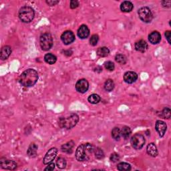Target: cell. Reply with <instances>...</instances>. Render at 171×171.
Returning a JSON list of instances; mask_svg holds the SVG:
<instances>
[{
	"mask_svg": "<svg viewBox=\"0 0 171 171\" xmlns=\"http://www.w3.org/2000/svg\"><path fill=\"white\" fill-rule=\"evenodd\" d=\"M38 74L34 69H28L21 73L19 78V82L24 87L34 86L38 80Z\"/></svg>",
	"mask_w": 171,
	"mask_h": 171,
	"instance_id": "6da1fadb",
	"label": "cell"
},
{
	"mask_svg": "<svg viewBox=\"0 0 171 171\" xmlns=\"http://www.w3.org/2000/svg\"><path fill=\"white\" fill-rule=\"evenodd\" d=\"M78 121L79 116L75 113H71L59 119V126L62 128L72 129L77 125Z\"/></svg>",
	"mask_w": 171,
	"mask_h": 171,
	"instance_id": "7a4b0ae2",
	"label": "cell"
},
{
	"mask_svg": "<svg viewBox=\"0 0 171 171\" xmlns=\"http://www.w3.org/2000/svg\"><path fill=\"white\" fill-rule=\"evenodd\" d=\"M35 16L34 10L31 7L24 6L19 11V18L24 23H30Z\"/></svg>",
	"mask_w": 171,
	"mask_h": 171,
	"instance_id": "3957f363",
	"label": "cell"
},
{
	"mask_svg": "<svg viewBox=\"0 0 171 171\" xmlns=\"http://www.w3.org/2000/svg\"><path fill=\"white\" fill-rule=\"evenodd\" d=\"M39 44L43 51H48L52 48L53 38L49 33H45L42 34L39 38Z\"/></svg>",
	"mask_w": 171,
	"mask_h": 171,
	"instance_id": "277c9868",
	"label": "cell"
},
{
	"mask_svg": "<svg viewBox=\"0 0 171 171\" xmlns=\"http://www.w3.org/2000/svg\"><path fill=\"white\" fill-rule=\"evenodd\" d=\"M138 13L140 19L144 23H150L153 19V14L147 7H143L139 9Z\"/></svg>",
	"mask_w": 171,
	"mask_h": 171,
	"instance_id": "5b68a950",
	"label": "cell"
},
{
	"mask_svg": "<svg viewBox=\"0 0 171 171\" xmlns=\"http://www.w3.org/2000/svg\"><path fill=\"white\" fill-rule=\"evenodd\" d=\"M145 144V139L141 134H136L131 139V144L136 150H140L144 147Z\"/></svg>",
	"mask_w": 171,
	"mask_h": 171,
	"instance_id": "8992f818",
	"label": "cell"
},
{
	"mask_svg": "<svg viewBox=\"0 0 171 171\" xmlns=\"http://www.w3.org/2000/svg\"><path fill=\"white\" fill-rule=\"evenodd\" d=\"M88 152L85 148V144L80 145L76 151V158L78 161H85L89 160Z\"/></svg>",
	"mask_w": 171,
	"mask_h": 171,
	"instance_id": "52a82bcc",
	"label": "cell"
},
{
	"mask_svg": "<svg viewBox=\"0 0 171 171\" xmlns=\"http://www.w3.org/2000/svg\"><path fill=\"white\" fill-rule=\"evenodd\" d=\"M58 153V150L56 148H52L47 152L46 154L43 158V164L44 165H48L52 162L54 159L56 158Z\"/></svg>",
	"mask_w": 171,
	"mask_h": 171,
	"instance_id": "ba28073f",
	"label": "cell"
},
{
	"mask_svg": "<svg viewBox=\"0 0 171 171\" xmlns=\"http://www.w3.org/2000/svg\"><path fill=\"white\" fill-rule=\"evenodd\" d=\"M89 88V83L86 79H80L76 84V89L78 92L84 94Z\"/></svg>",
	"mask_w": 171,
	"mask_h": 171,
	"instance_id": "9c48e42d",
	"label": "cell"
},
{
	"mask_svg": "<svg viewBox=\"0 0 171 171\" xmlns=\"http://www.w3.org/2000/svg\"><path fill=\"white\" fill-rule=\"evenodd\" d=\"M61 40L65 45H69L75 40V35L72 31H65L61 35Z\"/></svg>",
	"mask_w": 171,
	"mask_h": 171,
	"instance_id": "30bf717a",
	"label": "cell"
},
{
	"mask_svg": "<svg viewBox=\"0 0 171 171\" xmlns=\"http://www.w3.org/2000/svg\"><path fill=\"white\" fill-rule=\"evenodd\" d=\"M0 165L2 168L6 170H15L17 168V164L13 161L10 160H1Z\"/></svg>",
	"mask_w": 171,
	"mask_h": 171,
	"instance_id": "8fae6325",
	"label": "cell"
},
{
	"mask_svg": "<svg viewBox=\"0 0 171 171\" xmlns=\"http://www.w3.org/2000/svg\"><path fill=\"white\" fill-rule=\"evenodd\" d=\"M138 79V75L136 72H127L124 75V80L127 84H132Z\"/></svg>",
	"mask_w": 171,
	"mask_h": 171,
	"instance_id": "7c38bea8",
	"label": "cell"
},
{
	"mask_svg": "<svg viewBox=\"0 0 171 171\" xmlns=\"http://www.w3.org/2000/svg\"><path fill=\"white\" fill-rule=\"evenodd\" d=\"M155 128L156 130L157 131L158 133L159 134V136L161 137H162L164 136V135H165V134L166 132L167 126L165 122L161 121H157L155 125Z\"/></svg>",
	"mask_w": 171,
	"mask_h": 171,
	"instance_id": "4fadbf2b",
	"label": "cell"
},
{
	"mask_svg": "<svg viewBox=\"0 0 171 171\" xmlns=\"http://www.w3.org/2000/svg\"><path fill=\"white\" fill-rule=\"evenodd\" d=\"M78 35L80 39H86L90 35V30L86 25H82L78 30Z\"/></svg>",
	"mask_w": 171,
	"mask_h": 171,
	"instance_id": "5bb4252c",
	"label": "cell"
},
{
	"mask_svg": "<svg viewBox=\"0 0 171 171\" xmlns=\"http://www.w3.org/2000/svg\"><path fill=\"white\" fill-rule=\"evenodd\" d=\"M148 39L152 44H158L161 40V35L157 31L152 32L148 35Z\"/></svg>",
	"mask_w": 171,
	"mask_h": 171,
	"instance_id": "9a60e30c",
	"label": "cell"
},
{
	"mask_svg": "<svg viewBox=\"0 0 171 171\" xmlns=\"http://www.w3.org/2000/svg\"><path fill=\"white\" fill-rule=\"evenodd\" d=\"M134 47H135V49L138 52H145L148 50V46L146 41L143 40V39H140V40L135 43Z\"/></svg>",
	"mask_w": 171,
	"mask_h": 171,
	"instance_id": "2e32d148",
	"label": "cell"
},
{
	"mask_svg": "<svg viewBox=\"0 0 171 171\" xmlns=\"http://www.w3.org/2000/svg\"><path fill=\"white\" fill-rule=\"evenodd\" d=\"M12 54V48L9 46H3L1 50V52H0V58L2 60H7L9 57V56Z\"/></svg>",
	"mask_w": 171,
	"mask_h": 171,
	"instance_id": "e0dca14e",
	"label": "cell"
},
{
	"mask_svg": "<svg viewBox=\"0 0 171 171\" xmlns=\"http://www.w3.org/2000/svg\"><path fill=\"white\" fill-rule=\"evenodd\" d=\"M134 8V6L132 3L129 1L123 2L121 5V9L122 12L128 13L130 12Z\"/></svg>",
	"mask_w": 171,
	"mask_h": 171,
	"instance_id": "ac0fdd59",
	"label": "cell"
},
{
	"mask_svg": "<svg viewBox=\"0 0 171 171\" xmlns=\"http://www.w3.org/2000/svg\"><path fill=\"white\" fill-rule=\"evenodd\" d=\"M147 152L149 155L152 156V157H155V156L158 155L157 148H156V145L154 143H150L148 144L147 148Z\"/></svg>",
	"mask_w": 171,
	"mask_h": 171,
	"instance_id": "d6986e66",
	"label": "cell"
},
{
	"mask_svg": "<svg viewBox=\"0 0 171 171\" xmlns=\"http://www.w3.org/2000/svg\"><path fill=\"white\" fill-rule=\"evenodd\" d=\"M74 147V143L73 141H70L68 142V143L64 144V145H62L61 147V151L63 152H65V153H68V154H70L73 151V149Z\"/></svg>",
	"mask_w": 171,
	"mask_h": 171,
	"instance_id": "ffe728a7",
	"label": "cell"
},
{
	"mask_svg": "<svg viewBox=\"0 0 171 171\" xmlns=\"http://www.w3.org/2000/svg\"><path fill=\"white\" fill-rule=\"evenodd\" d=\"M37 151H38L37 145L34 143H32L28 149L27 154L30 156V157L34 158L36 156V154H37Z\"/></svg>",
	"mask_w": 171,
	"mask_h": 171,
	"instance_id": "44dd1931",
	"label": "cell"
},
{
	"mask_svg": "<svg viewBox=\"0 0 171 171\" xmlns=\"http://www.w3.org/2000/svg\"><path fill=\"white\" fill-rule=\"evenodd\" d=\"M44 60L47 64L52 65L54 64L57 61V58L56 57V56H54V54L49 53L47 54L44 56Z\"/></svg>",
	"mask_w": 171,
	"mask_h": 171,
	"instance_id": "7402d4cb",
	"label": "cell"
},
{
	"mask_svg": "<svg viewBox=\"0 0 171 171\" xmlns=\"http://www.w3.org/2000/svg\"><path fill=\"white\" fill-rule=\"evenodd\" d=\"M96 54L98 56L102 58L107 57L110 54V50L106 47H102V48H99L97 50Z\"/></svg>",
	"mask_w": 171,
	"mask_h": 171,
	"instance_id": "603a6c76",
	"label": "cell"
},
{
	"mask_svg": "<svg viewBox=\"0 0 171 171\" xmlns=\"http://www.w3.org/2000/svg\"><path fill=\"white\" fill-rule=\"evenodd\" d=\"M114 82L111 79H108L104 83V89L108 92H111L114 88Z\"/></svg>",
	"mask_w": 171,
	"mask_h": 171,
	"instance_id": "cb8c5ba5",
	"label": "cell"
},
{
	"mask_svg": "<svg viewBox=\"0 0 171 171\" xmlns=\"http://www.w3.org/2000/svg\"><path fill=\"white\" fill-rule=\"evenodd\" d=\"M131 134V129L128 126H124L121 130V136L125 139H128Z\"/></svg>",
	"mask_w": 171,
	"mask_h": 171,
	"instance_id": "d4e9b609",
	"label": "cell"
},
{
	"mask_svg": "<svg viewBox=\"0 0 171 171\" xmlns=\"http://www.w3.org/2000/svg\"><path fill=\"white\" fill-rule=\"evenodd\" d=\"M88 100L90 103L93 104H96L99 103L100 101V97L99 95H98L96 94H93L88 97Z\"/></svg>",
	"mask_w": 171,
	"mask_h": 171,
	"instance_id": "484cf974",
	"label": "cell"
},
{
	"mask_svg": "<svg viewBox=\"0 0 171 171\" xmlns=\"http://www.w3.org/2000/svg\"><path fill=\"white\" fill-rule=\"evenodd\" d=\"M117 169L120 171H128L131 170V166L128 163L121 162L118 164Z\"/></svg>",
	"mask_w": 171,
	"mask_h": 171,
	"instance_id": "4316f807",
	"label": "cell"
},
{
	"mask_svg": "<svg viewBox=\"0 0 171 171\" xmlns=\"http://www.w3.org/2000/svg\"><path fill=\"white\" fill-rule=\"evenodd\" d=\"M112 136L116 140H119L121 137V130L118 127H115L112 130Z\"/></svg>",
	"mask_w": 171,
	"mask_h": 171,
	"instance_id": "83f0119b",
	"label": "cell"
},
{
	"mask_svg": "<svg viewBox=\"0 0 171 171\" xmlns=\"http://www.w3.org/2000/svg\"><path fill=\"white\" fill-rule=\"evenodd\" d=\"M115 60L116 62L121 64H125L127 61V58L125 55H123V54H119L115 56Z\"/></svg>",
	"mask_w": 171,
	"mask_h": 171,
	"instance_id": "f1b7e54d",
	"label": "cell"
},
{
	"mask_svg": "<svg viewBox=\"0 0 171 171\" xmlns=\"http://www.w3.org/2000/svg\"><path fill=\"white\" fill-rule=\"evenodd\" d=\"M56 165L60 169H64L66 166V161L62 157H59L56 161Z\"/></svg>",
	"mask_w": 171,
	"mask_h": 171,
	"instance_id": "f546056e",
	"label": "cell"
},
{
	"mask_svg": "<svg viewBox=\"0 0 171 171\" xmlns=\"http://www.w3.org/2000/svg\"><path fill=\"white\" fill-rule=\"evenodd\" d=\"M170 109L169 108H165L163 109V110L161 112V116L163 118L169 119L170 118Z\"/></svg>",
	"mask_w": 171,
	"mask_h": 171,
	"instance_id": "4dcf8cb0",
	"label": "cell"
},
{
	"mask_svg": "<svg viewBox=\"0 0 171 171\" xmlns=\"http://www.w3.org/2000/svg\"><path fill=\"white\" fill-rule=\"evenodd\" d=\"M104 67L108 71H113L115 68L114 64L111 61H108L104 63Z\"/></svg>",
	"mask_w": 171,
	"mask_h": 171,
	"instance_id": "1f68e13d",
	"label": "cell"
},
{
	"mask_svg": "<svg viewBox=\"0 0 171 171\" xmlns=\"http://www.w3.org/2000/svg\"><path fill=\"white\" fill-rule=\"evenodd\" d=\"M98 40H99V37H98V35L97 34L92 35L90 39V45H92V46H96Z\"/></svg>",
	"mask_w": 171,
	"mask_h": 171,
	"instance_id": "d6a6232c",
	"label": "cell"
},
{
	"mask_svg": "<svg viewBox=\"0 0 171 171\" xmlns=\"http://www.w3.org/2000/svg\"><path fill=\"white\" fill-rule=\"evenodd\" d=\"M94 152H95V156H96V158L102 159V158H104V152L101 148H97L96 150H94Z\"/></svg>",
	"mask_w": 171,
	"mask_h": 171,
	"instance_id": "836d02e7",
	"label": "cell"
},
{
	"mask_svg": "<svg viewBox=\"0 0 171 171\" xmlns=\"http://www.w3.org/2000/svg\"><path fill=\"white\" fill-rule=\"evenodd\" d=\"M110 161L113 162H116L120 161V156L118 154L116 153H113L110 155Z\"/></svg>",
	"mask_w": 171,
	"mask_h": 171,
	"instance_id": "e575fe53",
	"label": "cell"
},
{
	"mask_svg": "<svg viewBox=\"0 0 171 171\" xmlns=\"http://www.w3.org/2000/svg\"><path fill=\"white\" fill-rule=\"evenodd\" d=\"M79 6V2L76 0H72L70 1V8L71 9H76Z\"/></svg>",
	"mask_w": 171,
	"mask_h": 171,
	"instance_id": "d590c367",
	"label": "cell"
},
{
	"mask_svg": "<svg viewBox=\"0 0 171 171\" xmlns=\"http://www.w3.org/2000/svg\"><path fill=\"white\" fill-rule=\"evenodd\" d=\"M54 169H55V164L51 162L48 164V166L45 168L44 170H53Z\"/></svg>",
	"mask_w": 171,
	"mask_h": 171,
	"instance_id": "8d00e7d4",
	"label": "cell"
},
{
	"mask_svg": "<svg viewBox=\"0 0 171 171\" xmlns=\"http://www.w3.org/2000/svg\"><path fill=\"white\" fill-rule=\"evenodd\" d=\"M165 37L167 39V41H168V42L170 43H171V41H170V38H171V33H170V31H166L165 32Z\"/></svg>",
	"mask_w": 171,
	"mask_h": 171,
	"instance_id": "74e56055",
	"label": "cell"
},
{
	"mask_svg": "<svg viewBox=\"0 0 171 171\" xmlns=\"http://www.w3.org/2000/svg\"><path fill=\"white\" fill-rule=\"evenodd\" d=\"M46 3L50 6H54L59 3V1L58 0H57V1H56V0H54V1L53 0H50V1H46Z\"/></svg>",
	"mask_w": 171,
	"mask_h": 171,
	"instance_id": "f35d334b",
	"label": "cell"
},
{
	"mask_svg": "<svg viewBox=\"0 0 171 171\" xmlns=\"http://www.w3.org/2000/svg\"><path fill=\"white\" fill-rule=\"evenodd\" d=\"M170 1H163L162 2V6L165 8H170Z\"/></svg>",
	"mask_w": 171,
	"mask_h": 171,
	"instance_id": "ab89813d",
	"label": "cell"
}]
</instances>
